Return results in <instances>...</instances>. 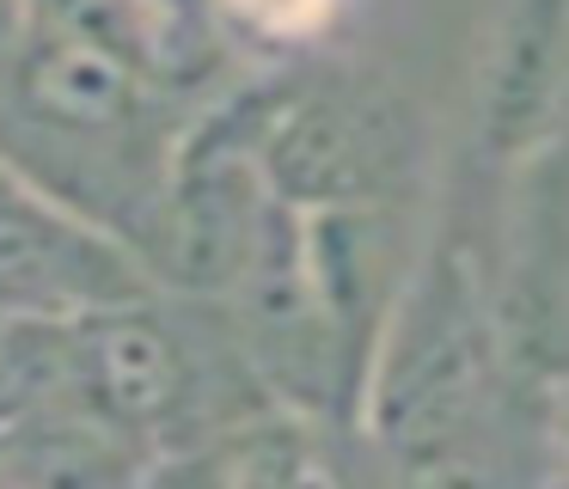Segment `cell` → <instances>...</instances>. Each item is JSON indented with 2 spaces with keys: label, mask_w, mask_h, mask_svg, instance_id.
Instances as JSON below:
<instances>
[{
  "label": "cell",
  "mask_w": 569,
  "mask_h": 489,
  "mask_svg": "<svg viewBox=\"0 0 569 489\" xmlns=\"http://www.w3.org/2000/svg\"><path fill=\"white\" fill-rule=\"evenodd\" d=\"M490 361L496 325L483 318L471 263L459 251H441L398 293L380 373H373V435L405 452V465L466 459L459 435L471 403L483 398Z\"/></svg>",
  "instance_id": "cell-1"
},
{
  "label": "cell",
  "mask_w": 569,
  "mask_h": 489,
  "mask_svg": "<svg viewBox=\"0 0 569 489\" xmlns=\"http://www.w3.org/2000/svg\"><path fill=\"white\" fill-rule=\"evenodd\" d=\"M270 202L288 214H325V208H373L380 183L398 171V134L380 98L349 86L288 98L251 141Z\"/></svg>",
  "instance_id": "cell-2"
},
{
  "label": "cell",
  "mask_w": 569,
  "mask_h": 489,
  "mask_svg": "<svg viewBox=\"0 0 569 489\" xmlns=\"http://www.w3.org/2000/svg\"><path fill=\"white\" fill-rule=\"evenodd\" d=\"M569 104V0H508L478 68V147L527 166L563 141Z\"/></svg>",
  "instance_id": "cell-3"
},
{
  "label": "cell",
  "mask_w": 569,
  "mask_h": 489,
  "mask_svg": "<svg viewBox=\"0 0 569 489\" xmlns=\"http://www.w3.org/2000/svg\"><path fill=\"white\" fill-rule=\"evenodd\" d=\"M263 220H270V190L251 166V141L233 147L221 129L202 134L178 166L172 190V227H166V257L172 276L190 288H239L258 257Z\"/></svg>",
  "instance_id": "cell-4"
},
{
  "label": "cell",
  "mask_w": 569,
  "mask_h": 489,
  "mask_svg": "<svg viewBox=\"0 0 569 489\" xmlns=\"http://www.w3.org/2000/svg\"><path fill=\"white\" fill-rule=\"evenodd\" d=\"M527 166L532 190L515 220V276L496 306V349L539 367L569 318V141H551Z\"/></svg>",
  "instance_id": "cell-5"
},
{
  "label": "cell",
  "mask_w": 569,
  "mask_h": 489,
  "mask_svg": "<svg viewBox=\"0 0 569 489\" xmlns=\"http://www.w3.org/2000/svg\"><path fill=\"white\" fill-rule=\"evenodd\" d=\"M68 373L74 386L111 416L117 428H153L184 403V349L160 318L136 312V306H111L92 312L87 325L68 337Z\"/></svg>",
  "instance_id": "cell-6"
},
{
  "label": "cell",
  "mask_w": 569,
  "mask_h": 489,
  "mask_svg": "<svg viewBox=\"0 0 569 489\" xmlns=\"http://www.w3.org/2000/svg\"><path fill=\"white\" fill-rule=\"evenodd\" d=\"M19 104L31 117L56 122V129H104L129 110V68L104 49H92L87 37L43 24V37H31L19 49Z\"/></svg>",
  "instance_id": "cell-7"
},
{
  "label": "cell",
  "mask_w": 569,
  "mask_h": 489,
  "mask_svg": "<svg viewBox=\"0 0 569 489\" xmlns=\"http://www.w3.org/2000/svg\"><path fill=\"white\" fill-rule=\"evenodd\" d=\"M0 477H7V489H129L136 452L111 428L26 416L0 440Z\"/></svg>",
  "instance_id": "cell-8"
},
{
  "label": "cell",
  "mask_w": 569,
  "mask_h": 489,
  "mask_svg": "<svg viewBox=\"0 0 569 489\" xmlns=\"http://www.w3.org/2000/svg\"><path fill=\"white\" fill-rule=\"evenodd\" d=\"M227 483L233 489H349L337 459L295 422L251 428L227 459Z\"/></svg>",
  "instance_id": "cell-9"
},
{
  "label": "cell",
  "mask_w": 569,
  "mask_h": 489,
  "mask_svg": "<svg viewBox=\"0 0 569 489\" xmlns=\"http://www.w3.org/2000/svg\"><path fill=\"white\" fill-rule=\"evenodd\" d=\"M227 7H233L258 37H276V43H300V37H312L325 19H331L337 0H227Z\"/></svg>",
  "instance_id": "cell-10"
},
{
  "label": "cell",
  "mask_w": 569,
  "mask_h": 489,
  "mask_svg": "<svg viewBox=\"0 0 569 489\" xmlns=\"http://www.w3.org/2000/svg\"><path fill=\"white\" fill-rule=\"evenodd\" d=\"M545 416H551V435H557V447H563V459H569V379H557V386H551Z\"/></svg>",
  "instance_id": "cell-11"
},
{
  "label": "cell",
  "mask_w": 569,
  "mask_h": 489,
  "mask_svg": "<svg viewBox=\"0 0 569 489\" xmlns=\"http://www.w3.org/2000/svg\"><path fill=\"white\" fill-rule=\"evenodd\" d=\"M19 31V0H0V43Z\"/></svg>",
  "instance_id": "cell-12"
},
{
  "label": "cell",
  "mask_w": 569,
  "mask_h": 489,
  "mask_svg": "<svg viewBox=\"0 0 569 489\" xmlns=\"http://www.w3.org/2000/svg\"><path fill=\"white\" fill-rule=\"evenodd\" d=\"M557 489H569V477H563V483H557Z\"/></svg>",
  "instance_id": "cell-13"
}]
</instances>
